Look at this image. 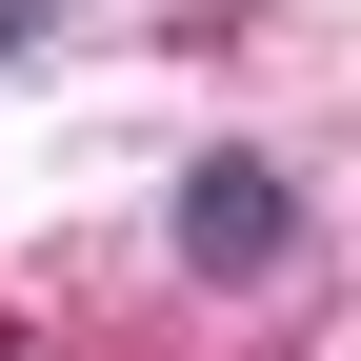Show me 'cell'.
I'll return each mask as SVG.
<instances>
[{
  "instance_id": "6da1fadb",
  "label": "cell",
  "mask_w": 361,
  "mask_h": 361,
  "mask_svg": "<svg viewBox=\"0 0 361 361\" xmlns=\"http://www.w3.org/2000/svg\"><path fill=\"white\" fill-rule=\"evenodd\" d=\"M180 261H201V281H281V261H301V180L281 161H241V141H221V161H180Z\"/></svg>"
}]
</instances>
